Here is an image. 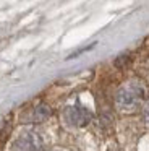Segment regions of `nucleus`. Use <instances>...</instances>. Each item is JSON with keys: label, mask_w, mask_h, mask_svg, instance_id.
Segmentation results:
<instances>
[{"label": "nucleus", "mask_w": 149, "mask_h": 151, "mask_svg": "<svg viewBox=\"0 0 149 151\" xmlns=\"http://www.w3.org/2000/svg\"><path fill=\"white\" fill-rule=\"evenodd\" d=\"M143 99H144V88L138 83H128L117 94V106L123 112H131L138 109Z\"/></svg>", "instance_id": "1"}, {"label": "nucleus", "mask_w": 149, "mask_h": 151, "mask_svg": "<svg viewBox=\"0 0 149 151\" xmlns=\"http://www.w3.org/2000/svg\"><path fill=\"white\" fill-rule=\"evenodd\" d=\"M144 120H146V124L149 125V104H148V107H146V111H144Z\"/></svg>", "instance_id": "2"}]
</instances>
